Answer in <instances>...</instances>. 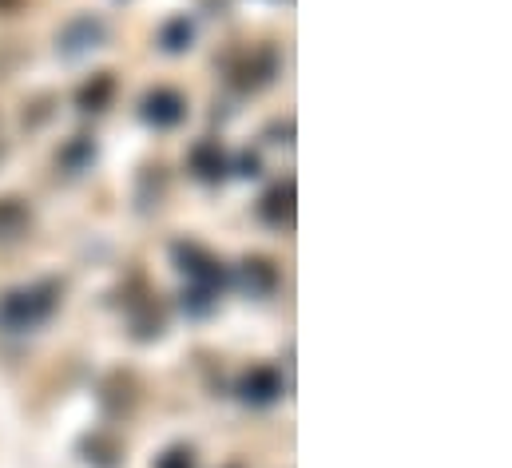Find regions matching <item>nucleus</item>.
Instances as JSON below:
<instances>
[{
    "mask_svg": "<svg viewBox=\"0 0 512 468\" xmlns=\"http://www.w3.org/2000/svg\"><path fill=\"white\" fill-rule=\"evenodd\" d=\"M60 302H64L60 278H32L20 286H8L0 294V330L4 334H32L44 322H52Z\"/></svg>",
    "mask_w": 512,
    "mask_h": 468,
    "instance_id": "nucleus-1",
    "label": "nucleus"
},
{
    "mask_svg": "<svg viewBox=\"0 0 512 468\" xmlns=\"http://www.w3.org/2000/svg\"><path fill=\"white\" fill-rule=\"evenodd\" d=\"M282 72V52L270 40H255V44H239L223 56V80L231 92L239 96H258L266 92Z\"/></svg>",
    "mask_w": 512,
    "mask_h": 468,
    "instance_id": "nucleus-2",
    "label": "nucleus"
},
{
    "mask_svg": "<svg viewBox=\"0 0 512 468\" xmlns=\"http://www.w3.org/2000/svg\"><path fill=\"white\" fill-rule=\"evenodd\" d=\"M171 258H175V266L187 274V282L191 286H199V290H211V294H219L223 286H231V266L211 250V246H203V242H195V238H179V242H171Z\"/></svg>",
    "mask_w": 512,
    "mask_h": 468,
    "instance_id": "nucleus-3",
    "label": "nucleus"
},
{
    "mask_svg": "<svg viewBox=\"0 0 512 468\" xmlns=\"http://www.w3.org/2000/svg\"><path fill=\"white\" fill-rule=\"evenodd\" d=\"M104 40H108V20H104L100 12H80V16H72V20L56 32V52H60L64 60H80L84 52L100 48Z\"/></svg>",
    "mask_w": 512,
    "mask_h": 468,
    "instance_id": "nucleus-4",
    "label": "nucleus"
},
{
    "mask_svg": "<svg viewBox=\"0 0 512 468\" xmlns=\"http://www.w3.org/2000/svg\"><path fill=\"white\" fill-rule=\"evenodd\" d=\"M187 96L179 92V88H171V84H155V88H147L143 96H139V119L147 123V127H155V131H171V127H179L183 119H187Z\"/></svg>",
    "mask_w": 512,
    "mask_h": 468,
    "instance_id": "nucleus-5",
    "label": "nucleus"
},
{
    "mask_svg": "<svg viewBox=\"0 0 512 468\" xmlns=\"http://www.w3.org/2000/svg\"><path fill=\"white\" fill-rule=\"evenodd\" d=\"M235 393H239V401H243V405H251V409H266V405H274V401L286 393V377H282V369H278V365H270V361H255V365H247V369L239 373Z\"/></svg>",
    "mask_w": 512,
    "mask_h": 468,
    "instance_id": "nucleus-6",
    "label": "nucleus"
},
{
    "mask_svg": "<svg viewBox=\"0 0 512 468\" xmlns=\"http://www.w3.org/2000/svg\"><path fill=\"white\" fill-rule=\"evenodd\" d=\"M294 211H298V183H294V175L270 183L262 191V199L255 203V215L266 227H274V231H290L294 227Z\"/></svg>",
    "mask_w": 512,
    "mask_h": 468,
    "instance_id": "nucleus-7",
    "label": "nucleus"
},
{
    "mask_svg": "<svg viewBox=\"0 0 512 468\" xmlns=\"http://www.w3.org/2000/svg\"><path fill=\"white\" fill-rule=\"evenodd\" d=\"M187 171L199 179V183H223L227 175H231V155L223 151V143L219 139H199V143H191V151H187Z\"/></svg>",
    "mask_w": 512,
    "mask_h": 468,
    "instance_id": "nucleus-8",
    "label": "nucleus"
},
{
    "mask_svg": "<svg viewBox=\"0 0 512 468\" xmlns=\"http://www.w3.org/2000/svg\"><path fill=\"white\" fill-rule=\"evenodd\" d=\"M128 322H131V334H135L139 342L159 338V334H163V326H167V314H163L159 294H151L143 282H139V294L128 298Z\"/></svg>",
    "mask_w": 512,
    "mask_h": 468,
    "instance_id": "nucleus-9",
    "label": "nucleus"
},
{
    "mask_svg": "<svg viewBox=\"0 0 512 468\" xmlns=\"http://www.w3.org/2000/svg\"><path fill=\"white\" fill-rule=\"evenodd\" d=\"M116 92H120V80H116V72H92L80 88H76V108L84 112V116H100V112H108L112 104H116Z\"/></svg>",
    "mask_w": 512,
    "mask_h": 468,
    "instance_id": "nucleus-10",
    "label": "nucleus"
},
{
    "mask_svg": "<svg viewBox=\"0 0 512 468\" xmlns=\"http://www.w3.org/2000/svg\"><path fill=\"white\" fill-rule=\"evenodd\" d=\"M239 282H243L255 298H266V294H274V290H278L282 270H278V262H274V258H266V254H247V258L239 262Z\"/></svg>",
    "mask_w": 512,
    "mask_h": 468,
    "instance_id": "nucleus-11",
    "label": "nucleus"
},
{
    "mask_svg": "<svg viewBox=\"0 0 512 468\" xmlns=\"http://www.w3.org/2000/svg\"><path fill=\"white\" fill-rule=\"evenodd\" d=\"M80 449H84V461L92 468H120L124 461V445L116 441V433H88L84 441H80Z\"/></svg>",
    "mask_w": 512,
    "mask_h": 468,
    "instance_id": "nucleus-12",
    "label": "nucleus"
},
{
    "mask_svg": "<svg viewBox=\"0 0 512 468\" xmlns=\"http://www.w3.org/2000/svg\"><path fill=\"white\" fill-rule=\"evenodd\" d=\"M32 227V207L20 195H0V242H16Z\"/></svg>",
    "mask_w": 512,
    "mask_h": 468,
    "instance_id": "nucleus-13",
    "label": "nucleus"
},
{
    "mask_svg": "<svg viewBox=\"0 0 512 468\" xmlns=\"http://www.w3.org/2000/svg\"><path fill=\"white\" fill-rule=\"evenodd\" d=\"M159 48L167 52V56H179V52H187L191 44H195V16H187V12H179V16H171V20H163V28H159Z\"/></svg>",
    "mask_w": 512,
    "mask_h": 468,
    "instance_id": "nucleus-14",
    "label": "nucleus"
},
{
    "mask_svg": "<svg viewBox=\"0 0 512 468\" xmlns=\"http://www.w3.org/2000/svg\"><path fill=\"white\" fill-rule=\"evenodd\" d=\"M96 163V143L88 139V135H72L60 151H56V167H64L68 175H80V171H88Z\"/></svg>",
    "mask_w": 512,
    "mask_h": 468,
    "instance_id": "nucleus-15",
    "label": "nucleus"
},
{
    "mask_svg": "<svg viewBox=\"0 0 512 468\" xmlns=\"http://www.w3.org/2000/svg\"><path fill=\"white\" fill-rule=\"evenodd\" d=\"M155 468H199V461H195V449L191 445H167L155 457Z\"/></svg>",
    "mask_w": 512,
    "mask_h": 468,
    "instance_id": "nucleus-16",
    "label": "nucleus"
},
{
    "mask_svg": "<svg viewBox=\"0 0 512 468\" xmlns=\"http://www.w3.org/2000/svg\"><path fill=\"white\" fill-rule=\"evenodd\" d=\"M215 298H219V294L191 286V290H183V310H187V314H195V318H203V314H211V310H215Z\"/></svg>",
    "mask_w": 512,
    "mask_h": 468,
    "instance_id": "nucleus-17",
    "label": "nucleus"
},
{
    "mask_svg": "<svg viewBox=\"0 0 512 468\" xmlns=\"http://www.w3.org/2000/svg\"><path fill=\"white\" fill-rule=\"evenodd\" d=\"M231 171H235V175H247V179H255L258 171H262V159H258V151H239V155L231 159Z\"/></svg>",
    "mask_w": 512,
    "mask_h": 468,
    "instance_id": "nucleus-18",
    "label": "nucleus"
},
{
    "mask_svg": "<svg viewBox=\"0 0 512 468\" xmlns=\"http://www.w3.org/2000/svg\"><path fill=\"white\" fill-rule=\"evenodd\" d=\"M24 4L28 0H0V16H16V12H24Z\"/></svg>",
    "mask_w": 512,
    "mask_h": 468,
    "instance_id": "nucleus-19",
    "label": "nucleus"
},
{
    "mask_svg": "<svg viewBox=\"0 0 512 468\" xmlns=\"http://www.w3.org/2000/svg\"><path fill=\"white\" fill-rule=\"evenodd\" d=\"M231 468H239V465H231Z\"/></svg>",
    "mask_w": 512,
    "mask_h": 468,
    "instance_id": "nucleus-20",
    "label": "nucleus"
}]
</instances>
